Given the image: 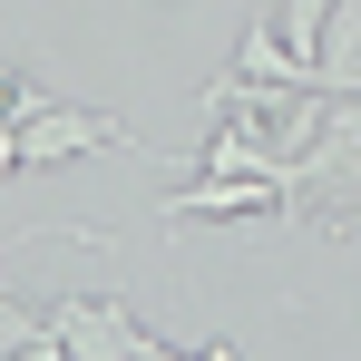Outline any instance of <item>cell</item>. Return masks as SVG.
I'll list each match as a JSON object with an SVG mask.
<instances>
[{
    "instance_id": "6da1fadb",
    "label": "cell",
    "mask_w": 361,
    "mask_h": 361,
    "mask_svg": "<svg viewBox=\"0 0 361 361\" xmlns=\"http://www.w3.org/2000/svg\"><path fill=\"white\" fill-rule=\"evenodd\" d=\"M293 195H322L332 225H361V98H332L312 147L293 157Z\"/></svg>"
},
{
    "instance_id": "7a4b0ae2",
    "label": "cell",
    "mask_w": 361,
    "mask_h": 361,
    "mask_svg": "<svg viewBox=\"0 0 361 361\" xmlns=\"http://www.w3.org/2000/svg\"><path fill=\"white\" fill-rule=\"evenodd\" d=\"M98 147H137V157H147V137H127V127L98 118V108L20 98V166H68V157H98Z\"/></svg>"
},
{
    "instance_id": "3957f363",
    "label": "cell",
    "mask_w": 361,
    "mask_h": 361,
    "mask_svg": "<svg viewBox=\"0 0 361 361\" xmlns=\"http://www.w3.org/2000/svg\"><path fill=\"white\" fill-rule=\"evenodd\" d=\"M49 332L68 342V361H137V312H127L118 293L98 302V293H68V302H49Z\"/></svg>"
},
{
    "instance_id": "277c9868",
    "label": "cell",
    "mask_w": 361,
    "mask_h": 361,
    "mask_svg": "<svg viewBox=\"0 0 361 361\" xmlns=\"http://www.w3.org/2000/svg\"><path fill=\"white\" fill-rule=\"evenodd\" d=\"M264 205H293V195H283L274 176H185L166 215H176V225L185 215H195V225H225V215H264Z\"/></svg>"
},
{
    "instance_id": "5b68a950",
    "label": "cell",
    "mask_w": 361,
    "mask_h": 361,
    "mask_svg": "<svg viewBox=\"0 0 361 361\" xmlns=\"http://www.w3.org/2000/svg\"><path fill=\"white\" fill-rule=\"evenodd\" d=\"M235 68H244V78H264V88H322V68L283 49L274 10H254V20H244V49H235Z\"/></svg>"
},
{
    "instance_id": "8992f818",
    "label": "cell",
    "mask_w": 361,
    "mask_h": 361,
    "mask_svg": "<svg viewBox=\"0 0 361 361\" xmlns=\"http://www.w3.org/2000/svg\"><path fill=\"white\" fill-rule=\"evenodd\" d=\"M322 88L332 98H361V0H332V30H322Z\"/></svg>"
},
{
    "instance_id": "52a82bcc",
    "label": "cell",
    "mask_w": 361,
    "mask_h": 361,
    "mask_svg": "<svg viewBox=\"0 0 361 361\" xmlns=\"http://www.w3.org/2000/svg\"><path fill=\"white\" fill-rule=\"evenodd\" d=\"M274 30L293 59H322V30H332V0H274Z\"/></svg>"
},
{
    "instance_id": "ba28073f",
    "label": "cell",
    "mask_w": 361,
    "mask_h": 361,
    "mask_svg": "<svg viewBox=\"0 0 361 361\" xmlns=\"http://www.w3.org/2000/svg\"><path fill=\"white\" fill-rule=\"evenodd\" d=\"M39 332H49V312H30V302H10V293H0V361L20 352V342H39Z\"/></svg>"
},
{
    "instance_id": "9c48e42d",
    "label": "cell",
    "mask_w": 361,
    "mask_h": 361,
    "mask_svg": "<svg viewBox=\"0 0 361 361\" xmlns=\"http://www.w3.org/2000/svg\"><path fill=\"white\" fill-rule=\"evenodd\" d=\"M0 176H20V108L0 118Z\"/></svg>"
},
{
    "instance_id": "30bf717a",
    "label": "cell",
    "mask_w": 361,
    "mask_h": 361,
    "mask_svg": "<svg viewBox=\"0 0 361 361\" xmlns=\"http://www.w3.org/2000/svg\"><path fill=\"white\" fill-rule=\"evenodd\" d=\"M10 361H68V342H59V332H39V342H20Z\"/></svg>"
},
{
    "instance_id": "8fae6325",
    "label": "cell",
    "mask_w": 361,
    "mask_h": 361,
    "mask_svg": "<svg viewBox=\"0 0 361 361\" xmlns=\"http://www.w3.org/2000/svg\"><path fill=\"white\" fill-rule=\"evenodd\" d=\"M20 98H39V88H30V78H0V118H10Z\"/></svg>"
},
{
    "instance_id": "7c38bea8",
    "label": "cell",
    "mask_w": 361,
    "mask_h": 361,
    "mask_svg": "<svg viewBox=\"0 0 361 361\" xmlns=\"http://www.w3.org/2000/svg\"><path fill=\"white\" fill-rule=\"evenodd\" d=\"M205 361H235V352H225V342H205Z\"/></svg>"
}]
</instances>
